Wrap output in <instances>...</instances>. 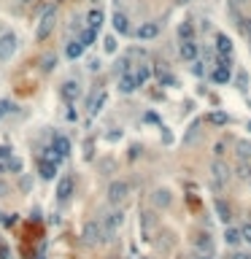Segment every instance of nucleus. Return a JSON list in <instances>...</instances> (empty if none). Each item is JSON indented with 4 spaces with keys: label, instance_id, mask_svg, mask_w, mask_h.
<instances>
[{
    "label": "nucleus",
    "instance_id": "f257e3e1",
    "mask_svg": "<svg viewBox=\"0 0 251 259\" xmlns=\"http://www.w3.org/2000/svg\"><path fill=\"white\" fill-rule=\"evenodd\" d=\"M81 238H84V243L87 246H100V243H106L108 240V232H106V227H103L100 222H87L84 224V229H81Z\"/></svg>",
    "mask_w": 251,
    "mask_h": 259
},
{
    "label": "nucleus",
    "instance_id": "f03ea898",
    "mask_svg": "<svg viewBox=\"0 0 251 259\" xmlns=\"http://www.w3.org/2000/svg\"><path fill=\"white\" fill-rule=\"evenodd\" d=\"M54 22H57V8L54 5H49L46 14L41 16V22H38V30H36V38L38 41H46L51 36V30H54Z\"/></svg>",
    "mask_w": 251,
    "mask_h": 259
},
{
    "label": "nucleus",
    "instance_id": "7ed1b4c3",
    "mask_svg": "<svg viewBox=\"0 0 251 259\" xmlns=\"http://www.w3.org/2000/svg\"><path fill=\"white\" fill-rule=\"evenodd\" d=\"M16 46H19V41H16L14 33H3V36H0V62H8L11 57H14Z\"/></svg>",
    "mask_w": 251,
    "mask_h": 259
},
{
    "label": "nucleus",
    "instance_id": "20e7f679",
    "mask_svg": "<svg viewBox=\"0 0 251 259\" xmlns=\"http://www.w3.org/2000/svg\"><path fill=\"white\" fill-rule=\"evenodd\" d=\"M130 194V184L127 181H113L111 186H108V203L111 205H119L124 197Z\"/></svg>",
    "mask_w": 251,
    "mask_h": 259
},
{
    "label": "nucleus",
    "instance_id": "39448f33",
    "mask_svg": "<svg viewBox=\"0 0 251 259\" xmlns=\"http://www.w3.org/2000/svg\"><path fill=\"white\" fill-rule=\"evenodd\" d=\"M227 178H230V168H227L221 159H216V162L211 165V181H214V186L221 189L227 184Z\"/></svg>",
    "mask_w": 251,
    "mask_h": 259
},
{
    "label": "nucleus",
    "instance_id": "423d86ee",
    "mask_svg": "<svg viewBox=\"0 0 251 259\" xmlns=\"http://www.w3.org/2000/svg\"><path fill=\"white\" fill-rule=\"evenodd\" d=\"M211 78H214L216 84H227L232 78V68H230V57H219V65H216V71L211 73Z\"/></svg>",
    "mask_w": 251,
    "mask_h": 259
},
{
    "label": "nucleus",
    "instance_id": "0eeeda50",
    "mask_svg": "<svg viewBox=\"0 0 251 259\" xmlns=\"http://www.w3.org/2000/svg\"><path fill=\"white\" fill-rule=\"evenodd\" d=\"M138 78H135V71H127V73H122L119 76V92H124V95H130V92H135L138 89Z\"/></svg>",
    "mask_w": 251,
    "mask_h": 259
},
{
    "label": "nucleus",
    "instance_id": "6e6552de",
    "mask_svg": "<svg viewBox=\"0 0 251 259\" xmlns=\"http://www.w3.org/2000/svg\"><path fill=\"white\" fill-rule=\"evenodd\" d=\"M122 224H124V214H122V211H111V214L103 219V227H106V232H108V235L116 232V229L122 227Z\"/></svg>",
    "mask_w": 251,
    "mask_h": 259
},
{
    "label": "nucleus",
    "instance_id": "1a4fd4ad",
    "mask_svg": "<svg viewBox=\"0 0 251 259\" xmlns=\"http://www.w3.org/2000/svg\"><path fill=\"white\" fill-rule=\"evenodd\" d=\"M135 36L141 38V41H151V38L159 36V22H143V25L135 30Z\"/></svg>",
    "mask_w": 251,
    "mask_h": 259
},
{
    "label": "nucleus",
    "instance_id": "9d476101",
    "mask_svg": "<svg viewBox=\"0 0 251 259\" xmlns=\"http://www.w3.org/2000/svg\"><path fill=\"white\" fill-rule=\"evenodd\" d=\"M73 186H76V181H73V176H65L60 181V186H57V200L60 203H65V200H71V194H73Z\"/></svg>",
    "mask_w": 251,
    "mask_h": 259
},
{
    "label": "nucleus",
    "instance_id": "9b49d317",
    "mask_svg": "<svg viewBox=\"0 0 251 259\" xmlns=\"http://www.w3.org/2000/svg\"><path fill=\"white\" fill-rule=\"evenodd\" d=\"M51 148L57 151V157L65 159L68 154H71V141H68L65 135H54V138H51Z\"/></svg>",
    "mask_w": 251,
    "mask_h": 259
},
{
    "label": "nucleus",
    "instance_id": "f8f14e48",
    "mask_svg": "<svg viewBox=\"0 0 251 259\" xmlns=\"http://www.w3.org/2000/svg\"><path fill=\"white\" fill-rule=\"evenodd\" d=\"M62 97H65L68 103H76L78 97H81V86H78V81H65L62 84Z\"/></svg>",
    "mask_w": 251,
    "mask_h": 259
},
{
    "label": "nucleus",
    "instance_id": "ddd939ff",
    "mask_svg": "<svg viewBox=\"0 0 251 259\" xmlns=\"http://www.w3.org/2000/svg\"><path fill=\"white\" fill-rule=\"evenodd\" d=\"M38 176H41L43 181H51V178L57 176V162H51V159H41V162H38Z\"/></svg>",
    "mask_w": 251,
    "mask_h": 259
},
{
    "label": "nucleus",
    "instance_id": "4468645a",
    "mask_svg": "<svg viewBox=\"0 0 251 259\" xmlns=\"http://www.w3.org/2000/svg\"><path fill=\"white\" fill-rule=\"evenodd\" d=\"M108 103V92H98V95L92 97V100H89V116H98V113L103 111V106H106Z\"/></svg>",
    "mask_w": 251,
    "mask_h": 259
},
{
    "label": "nucleus",
    "instance_id": "2eb2a0df",
    "mask_svg": "<svg viewBox=\"0 0 251 259\" xmlns=\"http://www.w3.org/2000/svg\"><path fill=\"white\" fill-rule=\"evenodd\" d=\"M113 30H116L119 36H130V19L122 14V11L113 14Z\"/></svg>",
    "mask_w": 251,
    "mask_h": 259
},
{
    "label": "nucleus",
    "instance_id": "dca6fc26",
    "mask_svg": "<svg viewBox=\"0 0 251 259\" xmlns=\"http://www.w3.org/2000/svg\"><path fill=\"white\" fill-rule=\"evenodd\" d=\"M216 51H219V57H230L232 54V41L224 36V33L216 36Z\"/></svg>",
    "mask_w": 251,
    "mask_h": 259
},
{
    "label": "nucleus",
    "instance_id": "f3484780",
    "mask_svg": "<svg viewBox=\"0 0 251 259\" xmlns=\"http://www.w3.org/2000/svg\"><path fill=\"white\" fill-rule=\"evenodd\" d=\"M84 49H87V46L76 38V41H71V43L65 46V57H68V60H78V57L84 54Z\"/></svg>",
    "mask_w": 251,
    "mask_h": 259
},
{
    "label": "nucleus",
    "instance_id": "a211bd4d",
    "mask_svg": "<svg viewBox=\"0 0 251 259\" xmlns=\"http://www.w3.org/2000/svg\"><path fill=\"white\" fill-rule=\"evenodd\" d=\"M181 57L186 62H195L197 60V43L195 41H181Z\"/></svg>",
    "mask_w": 251,
    "mask_h": 259
},
{
    "label": "nucleus",
    "instance_id": "6ab92c4d",
    "mask_svg": "<svg viewBox=\"0 0 251 259\" xmlns=\"http://www.w3.org/2000/svg\"><path fill=\"white\" fill-rule=\"evenodd\" d=\"M151 200H154V205H157V208H168V205H170V200H173V197H170V192H168V189H157V192L151 194Z\"/></svg>",
    "mask_w": 251,
    "mask_h": 259
},
{
    "label": "nucleus",
    "instance_id": "aec40b11",
    "mask_svg": "<svg viewBox=\"0 0 251 259\" xmlns=\"http://www.w3.org/2000/svg\"><path fill=\"white\" fill-rule=\"evenodd\" d=\"M241 240H243V232H241L238 227H227V229H224V243H227V246H238Z\"/></svg>",
    "mask_w": 251,
    "mask_h": 259
},
{
    "label": "nucleus",
    "instance_id": "412c9836",
    "mask_svg": "<svg viewBox=\"0 0 251 259\" xmlns=\"http://www.w3.org/2000/svg\"><path fill=\"white\" fill-rule=\"evenodd\" d=\"M100 25H103V11L100 8H92L87 14V27H92V30H100Z\"/></svg>",
    "mask_w": 251,
    "mask_h": 259
},
{
    "label": "nucleus",
    "instance_id": "4be33fe9",
    "mask_svg": "<svg viewBox=\"0 0 251 259\" xmlns=\"http://www.w3.org/2000/svg\"><path fill=\"white\" fill-rule=\"evenodd\" d=\"M195 246L200 249V254H211V235L208 232H197Z\"/></svg>",
    "mask_w": 251,
    "mask_h": 259
},
{
    "label": "nucleus",
    "instance_id": "5701e85b",
    "mask_svg": "<svg viewBox=\"0 0 251 259\" xmlns=\"http://www.w3.org/2000/svg\"><path fill=\"white\" fill-rule=\"evenodd\" d=\"M227 122H230V116H227L224 111H211L208 113V124H214V127H224Z\"/></svg>",
    "mask_w": 251,
    "mask_h": 259
},
{
    "label": "nucleus",
    "instance_id": "b1692460",
    "mask_svg": "<svg viewBox=\"0 0 251 259\" xmlns=\"http://www.w3.org/2000/svg\"><path fill=\"white\" fill-rule=\"evenodd\" d=\"M216 211H219V219H221V222H224V224H227V222H230V219H232V211H230V205H227V203H224V200H221V197L216 200Z\"/></svg>",
    "mask_w": 251,
    "mask_h": 259
},
{
    "label": "nucleus",
    "instance_id": "393cba45",
    "mask_svg": "<svg viewBox=\"0 0 251 259\" xmlns=\"http://www.w3.org/2000/svg\"><path fill=\"white\" fill-rule=\"evenodd\" d=\"M238 159H241V162H249L251 159V143L249 141H238Z\"/></svg>",
    "mask_w": 251,
    "mask_h": 259
},
{
    "label": "nucleus",
    "instance_id": "a878e982",
    "mask_svg": "<svg viewBox=\"0 0 251 259\" xmlns=\"http://www.w3.org/2000/svg\"><path fill=\"white\" fill-rule=\"evenodd\" d=\"M95 38H98V30H92V27H84L81 36H78V41H81L84 46H92V43H95Z\"/></svg>",
    "mask_w": 251,
    "mask_h": 259
},
{
    "label": "nucleus",
    "instance_id": "bb28decb",
    "mask_svg": "<svg viewBox=\"0 0 251 259\" xmlns=\"http://www.w3.org/2000/svg\"><path fill=\"white\" fill-rule=\"evenodd\" d=\"M179 38L181 41H195V27H192L189 22H184V25L179 27Z\"/></svg>",
    "mask_w": 251,
    "mask_h": 259
},
{
    "label": "nucleus",
    "instance_id": "cd10ccee",
    "mask_svg": "<svg viewBox=\"0 0 251 259\" xmlns=\"http://www.w3.org/2000/svg\"><path fill=\"white\" fill-rule=\"evenodd\" d=\"M149 76H151V68H149V65H138V68H135V78H138L141 86L149 81Z\"/></svg>",
    "mask_w": 251,
    "mask_h": 259
},
{
    "label": "nucleus",
    "instance_id": "c85d7f7f",
    "mask_svg": "<svg viewBox=\"0 0 251 259\" xmlns=\"http://www.w3.org/2000/svg\"><path fill=\"white\" fill-rule=\"evenodd\" d=\"M238 178H243V181H251V165H249V162H241V159H238Z\"/></svg>",
    "mask_w": 251,
    "mask_h": 259
},
{
    "label": "nucleus",
    "instance_id": "c756f323",
    "mask_svg": "<svg viewBox=\"0 0 251 259\" xmlns=\"http://www.w3.org/2000/svg\"><path fill=\"white\" fill-rule=\"evenodd\" d=\"M103 49H106L108 54H113V51H116V38H113V36H108L106 41H103Z\"/></svg>",
    "mask_w": 251,
    "mask_h": 259
},
{
    "label": "nucleus",
    "instance_id": "7c9ffc66",
    "mask_svg": "<svg viewBox=\"0 0 251 259\" xmlns=\"http://www.w3.org/2000/svg\"><path fill=\"white\" fill-rule=\"evenodd\" d=\"M54 65H57V57L54 54H46V60H43V71H54Z\"/></svg>",
    "mask_w": 251,
    "mask_h": 259
},
{
    "label": "nucleus",
    "instance_id": "2f4dec72",
    "mask_svg": "<svg viewBox=\"0 0 251 259\" xmlns=\"http://www.w3.org/2000/svg\"><path fill=\"white\" fill-rule=\"evenodd\" d=\"M241 232H243V240H246V243H251V222H246L241 227Z\"/></svg>",
    "mask_w": 251,
    "mask_h": 259
},
{
    "label": "nucleus",
    "instance_id": "473e14b6",
    "mask_svg": "<svg viewBox=\"0 0 251 259\" xmlns=\"http://www.w3.org/2000/svg\"><path fill=\"white\" fill-rule=\"evenodd\" d=\"M8 168L11 170H22V168H25V162H22V159H16V157H11L8 159Z\"/></svg>",
    "mask_w": 251,
    "mask_h": 259
},
{
    "label": "nucleus",
    "instance_id": "72a5a7b5",
    "mask_svg": "<svg viewBox=\"0 0 251 259\" xmlns=\"http://www.w3.org/2000/svg\"><path fill=\"white\" fill-rule=\"evenodd\" d=\"M195 138H197V124H192V127H189V132H186V138H184V141H186V143H192V141H195Z\"/></svg>",
    "mask_w": 251,
    "mask_h": 259
},
{
    "label": "nucleus",
    "instance_id": "f704fd0d",
    "mask_svg": "<svg viewBox=\"0 0 251 259\" xmlns=\"http://www.w3.org/2000/svg\"><path fill=\"white\" fill-rule=\"evenodd\" d=\"M89 71L98 73V71H100V60H89Z\"/></svg>",
    "mask_w": 251,
    "mask_h": 259
},
{
    "label": "nucleus",
    "instance_id": "c9c22d12",
    "mask_svg": "<svg viewBox=\"0 0 251 259\" xmlns=\"http://www.w3.org/2000/svg\"><path fill=\"white\" fill-rule=\"evenodd\" d=\"M0 157H3V159H11V148H8V146H0Z\"/></svg>",
    "mask_w": 251,
    "mask_h": 259
},
{
    "label": "nucleus",
    "instance_id": "e433bc0d",
    "mask_svg": "<svg viewBox=\"0 0 251 259\" xmlns=\"http://www.w3.org/2000/svg\"><path fill=\"white\" fill-rule=\"evenodd\" d=\"M227 259H251V254H243V251H235L232 257H227Z\"/></svg>",
    "mask_w": 251,
    "mask_h": 259
},
{
    "label": "nucleus",
    "instance_id": "4c0bfd02",
    "mask_svg": "<svg viewBox=\"0 0 251 259\" xmlns=\"http://www.w3.org/2000/svg\"><path fill=\"white\" fill-rule=\"evenodd\" d=\"M243 33H246V36H249V38H251V19H249V22H246V25H243Z\"/></svg>",
    "mask_w": 251,
    "mask_h": 259
},
{
    "label": "nucleus",
    "instance_id": "58836bf2",
    "mask_svg": "<svg viewBox=\"0 0 251 259\" xmlns=\"http://www.w3.org/2000/svg\"><path fill=\"white\" fill-rule=\"evenodd\" d=\"M0 259H8V249L5 246H0Z\"/></svg>",
    "mask_w": 251,
    "mask_h": 259
},
{
    "label": "nucleus",
    "instance_id": "ea45409f",
    "mask_svg": "<svg viewBox=\"0 0 251 259\" xmlns=\"http://www.w3.org/2000/svg\"><path fill=\"white\" fill-rule=\"evenodd\" d=\"M5 192H8V186H5V184H0V197H3Z\"/></svg>",
    "mask_w": 251,
    "mask_h": 259
},
{
    "label": "nucleus",
    "instance_id": "a19ab883",
    "mask_svg": "<svg viewBox=\"0 0 251 259\" xmlns=\"http://www.w3.org/2000/svg\"><path fill=\"white\" fill-rule=\"evenodd\" d=\"M197 259H214V257H211V254H200V257H197Z\"/></svg>",
    "mask_w": 251,
    "mask_h": 259
},
{
    "label": "nucleus",
    "instance_id": "79ce46f5",
    "mask_svg": "<svg viewBox=\"0 0 251 259\" xmlns=\"http://www.w3.org/2000/svg\"><path fill=\"white\" fill-rule=\"evenodd\" d=\"M22 3H25V5H27V3H33V0H22Z\"/></svg>",
    "mask_w": 251,
    "mask_h": 259
},
{
    "label": "nucleus",
    "instance_id": "37998d69",
    "mask_svg": "<svg viewBox=\"0 0 251 259\" xmlns=\"http://www.w3.org/2000/svg\"><path fill=\"white\" fill-rule=\"evenodd\" d=\"M179 3H189V0H179Z\"/></svg>",
    "mask_w": 251,
    "mask_h": 259
},
{
    "label": "nucleus",
    "instance_id": "c03bdc74",
    "mask_svg": "<svg viewBox=\"0 0 251 259\" xmlns=\"http://www.w3.org/2000/svg\"><path fill=\"white\" fill-rule=\"evenodd\" d=\"M179 259H186V257H179Z\"/></svg>",
    "mask_w": 251,
    "mask_h": 259
},
{
    "label": "nucleus",
    "instance_id": "a18cd8bd",
    "mask_svg": "<svg viewBox=\"0 0 251 259\" xmlns=\"http://www.w3.org/2000/svg\"><path fill=\"white\" fill-rule=\"evenodd\" d=\"M249 130H251V122H249Z\"/></svg>",
    "mask_w": 251,
    "mask_h": 259
}]
</instances>
